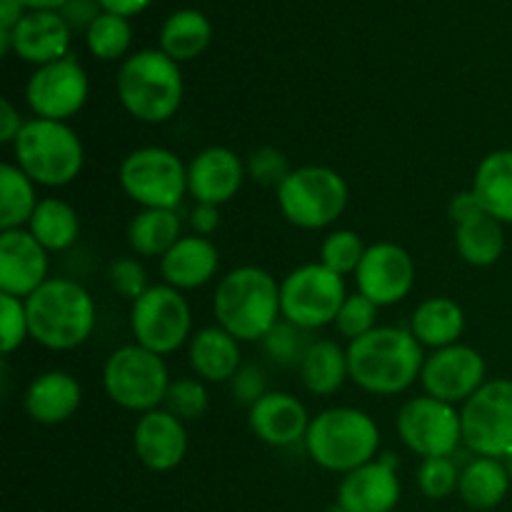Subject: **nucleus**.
<instances>
[{
	"mask_svg": "<svg viewBox=\"0 0 512 512\" xmlns=\"http://www.w3.org/2000/svg\"><path fill=\"white\" fill-rule=\"evenodd\" d=\"M423 345L410 330L375 328L350 340L348 373L358 388L373 395H398L420 378Z\"/></svg>",
	"mask_w": 512,
	"mask_h": 512,
	"instance_id": "nucleus-1",
	"label": "nucleus"
},
{
	"mask_svg": "<svg viewBox=\"0 0 512 512\" xmlns=\"http://www.w3.org/2000/svg\"><path fill=\"white\" fill-rule=\"evenodd\" d=\"M215 318L235 340L255 343L278 325L280 285L273 275L255 265L235 268L220 280L213 300Z\"/></svg>",
	"mask_w": 512,
	"mask_h": 512,
	"instance_id": "nucleus-2",
	"label": "nucleus"
},
{
	"mask_svg": "<svg viewBox=\"0 0 512 512\" xmlns=\"http://www.w3.org/2000/svg\"><path fill=\"white\" fill-rule=\"evenodd\" d=\"M30 338L48 350H73L95 328V303L88 290L68 278H48L25 298Z\"/></svg>",
	"mask_w": 512,
	"mask_h": 512,
	"instance_id": "nucleus-3",
	"label": "nucleus"
},
{
	"mask_svg": "<svg viewBox=\"0 0 512 512\" xmlns=\"http://www.w3.org/2000/svg\"><path fill=\"white\" fill-rule=\"evenodd\" d=\"M380 430L370 415L355 408H330L310 420L305 450L315 465L330 473H353L373 463Z\"/></svg>",
	"mask_w": 512,
	"mask_h": 512,
	"instance_id": "nucleus-4",
	"label": "nucleus"
},
{
	"mask_svg": "<svg viewBox=\"0 0 512 512\" xmlns=\"http://www.w3.org/2000/svg\"><path fill=\"white\" fill-rule=\"evenodd\" d=\"M118 98L133 118L165 123L183 103V73L163 50H140L120 65Z\"/></svg>",
	"mask_w": 512,
	"mask_h": 512,
	"instance_id": "nucleus-5",
	"label": "nucleus"
},
{
	"mask_svg": "<svg viewBox=\"0 0 512 512\" xmlns=\"http://www.w3.org/2000/svg\"><path fill=\"white\" fill-rule=\"evenodd\" d=\"M15 165L33 183L63 188L73 183L85 163V150L73 128L60 120H25L13 143Z\"/></svg>",
	"mask_w": 512,
	"mask_h": 512,
	"instance_id": "nucleus-6",
	"label": "nucleus"
},
{
	"mask_svg": "<svg viewBox=\"0 0 512 512\" xmlns=\"http://www.w3.org/2000/svg\"><path fill=\"white\" fill-rule=\"evenodd\" d=\"M350 190L340 173L325 165L290 170L278 188V205L285 218L303 230L333 225L348 208Z\"/></svg>",
	"mask_w": 512,
	"mask_h": 512,
	"instance_id": "nucleus-7",
	"label": "nucleus"
},
{
	"mask_svg": "<svg viewBox=\"0 0 512 512\" xmlns=\"http://www.w3.org/2000/svg\"><path fill=\"white\" fill-rule=\"evenodd\" d=\"M103 385L115 405L135 413H150L165 403L170 388L168 365L163 355L143 345H125L115 350L103 370Z\"/></svg>",
	"mask_w": 512,
	"mask_h": 512,
	"instance_id": "nucleus-8",
	"label": "nucleus"
},
{
	"mask_svg": "<svg viewBox=\"0 0 512 512\" xmlns=\"http://www.w3.org/2000/svg\"><path fill=\"white\" fill-rule=\"evenodd\" d=\"M345 300L348 295L343 275L333 273L323 263L300 265L280 285L283 318L303 330L335 323Z\"/></svg>",
	"mask_w": 512,
	"mask_h": 512,
	"instance_id": "nucleus-9",
	"label": "nucleus"
},
{
	"mask_svg": "<svg viewBox=\"0 0 512 512\" xmlns=\"http://www.w3.org/2000/svg\"><path fill=\"white\" fill-rule=\"evenodd\" d=\"M125 195L143 208L175 210L188 190V168L168 148H138L120 163Z\"/></svg>",
	"mask_w": 512,
	"mask_h": 512,
	"instance_id": "nucleus-10",
	"label": "nucleus"
},
{
	"mask_svg": "<svg viewBox=\"0 0 512 512\" xmlns=\"http://www.w3.org/2000/svg\"><path fill=\"white\" fill-rule=\"evenodd\" d=\"M463 443L483 458L503 460L512 450V380H488L460 410Z\"/></svg>",
	"mask_w": 512,
	"mask_h": 512,
	"instance_id": "nucleus-11",
	"label": "nucleus"
},
{
	"mask_svg": "<svg viewBox=\"0 0 512 512\" xmlns=\"http://www.w3.org/2000/svg\"><path fill=\"white\" fill-rule=\"evenodd\" d=\"M193 328L188 300L170 285H150L133 303L130 330L138 345L158 355L175 353Z\"/></svg>",
	"mask_w": 512,
	"mask_h": 512,
	"instance_id": "nucleus-12",
	"label": "nucleus"
},
{
	"mask_svg": "<svg viewBox=\"0 0 512 512\" xmlns=\"http://www.w3.org/2000/svg\"><path fill=\"white\" fill-rule=\"evenodd\" d=\"M398 433L420 458H453L463 440V425L453 405L425 395L400 408Z\"/></svg>",
	"mask_w": 512,
	"mask_h": 512,
	"instance_id": "nucleus-13",
	"label": "nucleus"
},
{
	"mask_svg": "<svg viewBox=\"0 0 512 512\" xmlns=\"http://www.w3.org/2000/svg\"><path fill=\"white\" fill-rule=\"evenodd\" d=\"M88 75L73 55L40 65L28 80L25 98L38 118L60 120L73 118L88 100Z\"/></svg>",
	"mask_w": 512,
	"mask_h": 512,
	"instance_id": "nucleus-14",
	"label": "nucleus"
},
{
	"mask_svg": "<svg viewBox=\"0 0 512 512\" xmlns=\"http://www.w3.org/2000/svg\"><path fill=\"white\" fill-rule=\"evenodd\" d=\"M420 383L430 398L450 405L465 403L485 385V360L470 345H448L425 358Z\"/></svg>",
	"mask_w": 512,
	"mask_h": 512,
	"instance_id": "nucleus-15",
	"label": "nucleus"
},
{
	"mask_svg": "<svg viewBox=\"0 0 512 512\" xmlns=\"http://www.w3.org/2000/svg\"><path fill=\"white\" fill-rule=\"evenodd\" d=\"M415 265L408 250L395 243H375L365 250L355 283L358 293L373 300L378 308L395 305L413 290Z\"/></svg>",
	"mask_w": 512,
	"mask_h": 512,
	"instance_id": "nucleus-16",
	"label": "nucleus"
},
{
	"mask_svg": "<svg viewBox=\"0 0 512 512\" xmlns=\"http://www.w3.org/2000/svg\"><path fill=\"white\" fill-rule=\"evenodd\" d=\"M48 280V250L30 230L0 233V293L30 298Z\"/></svg>",
	"mask_w": 512,
	"mask_h": 512,
	"instance_id": "nucleus-17",
	"label": "nucleus"
},
{
	"mask_svg": "<svg viewBox=\"0 0 512 512\" xmlns=\"http://www.w3.org/2000/svg\"><path fill=\"white\" fill-rule=\"evenodd\" d=\"M398 500L400 480L393 453L348 473L338 488V505L345 512H393Z\"/></svg>",
	"mask_w": 512,
	"mask_h": 512,
	"instance_id": "nucleus-18",
	"label": "nucleus"
},
{
	"mask_svg": "<svg viewBox=\"0 0 512 512\" xmlns=\"http://www.w3.org/2000/svg\"><path fill=\"white\" fill-rule=\"evenodd\" d=\"M135 455L140 463L155 473H168L183 463L188 453V433L183 420L168 410H150L135 425Z\"/></svg>",
	"mask_w": 512,
	"mask_h": 512,
	"instance_id": "nucleus-19",
	"label": "nucleus"
},
{
	"mask_svg": "<svg viewBox=\"0 0 512 512\" xmlns=\"http://www.w3.org/2000/svg\"><path fill=\"white\" fill-rule=\"evenodd\" d=\"M245 180L243 160L230 148L203 150L188 168V193L200 205H225L240 193Z\"/></svg>",
	"mask_w": 512,
	"mask_h": 512,
	"instance_id": "nucleus-20",
	"label": "nucleus"
},
{
	"mask_svg": "<svg viewBox=\"0 0 512 512\" xmlns=\"http://www.w3.org/2000/svg\"><path fill=\"white\" fill-rule=\"evenodd\" d=\"M255 438L273 448H290L305 440L310 428L308 410L298 398L288 393H265L248 413Z\"/></svg>",
	"mask_w": 512,
	"mask_h": 512,
	"instance_id": "nucleus-21",
	"label": "nucleus"
},
{
	"mask_svg": "<svg viewBox=\"0 0 512 512\" xmlns=\"http://www.w3.org/2000/svg\"><path fill=\"white\" fill-rule=\"evenodd\" d=\"M10 33H13L15 53L40 68L68 55L73 30L55 10H33L23 15V20Z\"/></svg>",
	"mask_w": 512,
	"mask_h": 512,
	"instance_id": "nucleus-22",
	"label": "nucleus"
},
{
	"mask_svg": "<svg viewBox=\"0 0 512 512\" xmlns=\"http://www.w3.org/2000/svg\"><path fill=\"white\" fill-rule=\"evenodd\" d=\"M220 265V253L203 235L180 238L168 253L160 258V273L165 285L175 290H193L215 278Z\"/></svg>",
	"mask_w": 512,
	"mask_h": 512,
	"instance_id": "nucleus-23",
	"label": "nucleus"
},
{
	"mask_svg": "<svg viewBox=\"0 0 512 512\" xmlns=\"http://www.w3.org/2000/svg\"><path fill=\"white\" fill-rule=\"evenodd\" d=\"M83 390L80 383L68 373H43L25 390V413L40 425H58L73 418L80 408Z\"/></svg>",
	"mask_w": 512,
	"mask_h": 512,
	"instance_id": "nucleus-24",
	"label": "nucleus"
},
{
	"mask_svg": "<svg viewBox=\"0 0 512 512\" xmlns=\"http://www.w3.org/2000/svg\"><path fill=\"white\" fill-rule=\"evenodd\" d=\"M240 340H235L228 330L203 328L190 340V365L195 373L210 383L233 380L240 370Z\"/></svg>",
	"mask_w": 512,
	"mask_h": 512,
	"instance_id": "nucleus-25",
	"label": "nucleus"
},
{
	"mask_svg": "<svg viewBox=\"0 0 512 512\" xmlns=\"http://www.w3.org/2000/svg\"><path fill=\"white\" fill-rule=\"evenodd\" d=\"M483 210L500 223H512V150L485 155L475 170L473 188Z\"/></svg>",
	"mask_w": 512,
	"mask_h": 512,
	"instance_id": "nucleus-26",
	"label": "nucleus"
},
{
	"mask_svg": "<svg viewBox=\"0 0 512 512\" xmlns=\"http://www.w3.org/2000/svg\"><path fill=\"white\" fill-rule=\"evenodd\" d=\"M465 330V313L455 300L450 298H428L415 308L410 320V333L418 338L420 345L428 348H448L458 343Z\"/></svg>",
	"mask_w": 512,
	"mask_h": 512,
	"instance_id": "nucleus-27",
	"label": "nucleus"
},
{
	"mask_svg": "<svg viewBox=\"0 0 512 512\" xmlns=\"http://www.w3.org/2000/svg\"><path fill=\"white\" fill-rule=\"evenodd\" d=\"M460 498L473 510H493L505 500L510 490V475L503 460L478 458L470 460L460 473Z\"/></svg>",
	"mask_w": 512,
	"mask_h": 512,
	"instance_id": "nucleus-28",
	"label": "nucleus"
},
{
	"mask_svg": "<svg viewBox=\"0 0 512 512\" xmlns=\"http://www.w3.org/2000/svg\"><path fill=\"white\" fill-rule=\"evenodd\" d=\"M300 380L313 395H333L343 388L348 373V350L335 340H313L300 363Z\"/></svg>",
	"mask_w": 512,
	"mask_h": 512,
	"instance_id": "nucleus-29",
	"label": "nucleus"
},
{
	"mask_svg": "<svg viewBox=\"0 0 512 512\" xmlns=\"http://www.w3.org/2000/svg\"><path fill=\"white\" fill-rule=\"evenodd\" d=\"M180 235V218L175 210L145 208L128 225V243L143 258H163Z\"/></svg>",
	"mask_w": 512,
	"mask_h": 512,
	"instance_id": "nucleus-30",
	"label": "nucleus"
},
{
	"mask_svg": "<svg viewBox=\"0 0 512 512\" xmlns=\"http://www.w3.org/2000/svg\"><path fill=\"white\" fill-rule=\"evenodd\" d=\"M208 18L198 10H178L165 20L163 30H160V50L165 55L180 63V60H193L208 48L210 43Z\"/></svg>",
	"mask_w": 512,
	"mask_h": 512,
	"instance_id": "nucleus-31",
	"label": "nucleus"
},
{
	"mask_svg": "<svg viewBox=\"0 0 512 512\" xmlns=\"http://www.w3.org/2000/svg\"><path fill=\"white\" fill-rule=\"evenodd\" d=\"M455 245L465 263L475 265V268L495 265L505 250L503 223L495 220L493 215L483 213L468 223L455 225Z\"/></svg>",
	"mask_w": 512,
	"mask_h": 512,
	"instance_id": "nucleus-32",
	"label": "nucleus"
},
{
	"mask_svg": "<svg viewBox=\"0 0 512 512\" xmlns=\"http://www.w3.org/2000/svg\"><path fill=\"white\" fill-rule=\"evenodd\" d=\"M30 233L45 250H68L80 235V218L73 205L60 198H43L30 218Z\"/></svg>",
	"mask_w": 512,
	"mask_h": 512,
	"instance_id": "nucleus-33",
	"label": "nucleus"
},
{
	"mask_svg": "<svg viewBox=\"0 0 512 512\" xmlns=\"http://www.w3.org/2000/svg\"><path fill=\"white\" fill-rule=\"evenodd\" d=\"M38 203L33 180L18 165L5 163L0 168V230L23 228V223H30Z\"/></svg>",
	"mask_w": 512,
	"mask_h": 512,
	"instance_id": "nucleus-34",
	"label": "nucleus"
},
{
	"mask_svg": "<svg viewBox=\"0 0 512 512\" xmlns=\"http://www.w3.org/2000/svg\"><path fill=\"white\" fill-rule=\"evenodd\" d=\"M308 333L310 330L298 328V325L288 323V320H278V325L263 338L265 355H268L278 368H300L305 353H308V348L313 345Z\"/></svg>",
	"mask_w": 512,
	"mask_h": 512,
	"instance_id": "nucleus-35",
	"label": "nucleus"
},
{
	"mask_svg": "<svg viewBox=\"0 0 512 512\" xmlns=\"http://www.w3.org/2000/svg\"><path fill=\"white\" fill-rule=\"evenodd\" d=\"M85 38H88V48L95 58L115 60L130 48L133 30H130L128 18H123V15L100 13L98 20L85 33Z\"/></svg>",
	"mask_w": 512,
	"mask_h": 512,
	"instance_id": "nucleus-36",
	"label": "nucleus"
},
{
	"mask_svg": "<svg viewBox=\"0 0 512 512\" xmlns=\"http://www.w3.org/2000/svg\"><path fill=\"white\" fill-rule=\"evenodd\" d=\"M365 250L368 248H365L363 238L358 233H353V230H335L320 245V263L338 275L355 273Z\"/></svg>",
	"mask_w": 512,
	"mask_h": 512,
	"instance_id": "nucleus-37",
	"label": "nucleus"
},
{
	"mask_svg": "<svg viewBox=\"0 0 512 512\" xmlns=\"http://www.w3.org/2000/svg\"><path fill=\"white\" fill-rule=\"evenodd\" d=\"M418 485L425 498H448L460 485L458 463L453 458H425L418 468Z\"/></svg>",
	"mask_w": 512,
	"mask_h": 512,
	"instance_id": "nucleus-38",
	"label": "nucleus"
},
{
	"mask_svg": "<svg viewBox=\"0 0 512 512\" xmlns=\"http://www.w3.org/2000/svg\"><path fill=\"white\" fill-rule=\"evenodd\" d=\"M168 413H173L180 420H198L208 410V390L200 380L180 378L170 383L168 395H165Z\"/></svg>",
	"mask_w": 512,
	"mask_h": 512,
	"instance_id": "nucleus-39",
	"label": "nucleus"
},
{
	"mask_svg": "<svg viewBox=\"0 0 512 512\" xmlns=\"http://www.w3.org/2000/svg\"><path fill=\"white\" fill-rule=\"evenodd\" d=\"M375 318H378V305L365 298L363 293H355L348 295V300L340 308L338 318H335V328L343 338L358 340L368 335L370 330H375Z\"/></svg>",
	"mask_w": 512,
	"mask_h": 512,
	"instance_id": "nucleus-40",
	"label": "nucleus"
},
{
	"mask_svg": "<svg viewBox=\"0 0 512 512\" xmlns=\"http://www.w3.org/2000/svg\"><path fill=\"white\" fill-rule=\"evenodd\" d=\"M30 335L25 300L0 293V348L5 355L18 350Z\"/></svg>",
	"mask_w": 512,
	"mask_h": 512,
	"instance_id": "nucleus-41",
	"label": "nucleus"
},
{
	"mask_svg": "<svg viewBox=\"0 0 512 512\" xmlns=\"http://www.w3.org/2000/svg\"><path fill=\"white\" fill-rule=\"evenodd\" d=\"M248 173L255 183L275 185V188H280V183L290 175V165H288V158H285L278 148L265 145V148H258L250 153Z\"/></svg>",
	"mask_w": 512,
	"mask_h": 512,
	"instance_id": "nucleus-42",
	"label": "nucleus"
},
{
	"mask_svg": "<svg viewBox=\"0 0 512 512\" xmlns=\"http://www.w3.org/2000/svg\"><path fill=\"white\" fill-rule=\"evenodd\" d=\"M108 280L110 285H113L115 293L123 295V298H130L133 303L150 288L148 273H145V268L140 265V260L135 258L113 260L108 270Z\"/></svg>",
	"mask_w": 512,
	"mask_h": 512,
	"instance_id": "nucleus-43",
	"label": "nucleus"
},
{
	"mask_svg": "<svg viewBox=\"0 0 512 512\" xmlns=\"http://www.w3.org/2000/svg\"><path fill=\"white\" fill-rule=\"evenodd\" d=\"M230 390H233L235 403L253 408L268 393V375H265V370L260 365L245 363L240 365V370L230 380Z\"/></svg>",
	"mask_w": 512,
	"mask_h": 512,
	"instance_id": "nucleus-44",
	"label": "nucleus"
},
{
	"mask_svg": "<svg viewBox=\"0 0 512 512\" xmlns=\"http://www.w3.org/2000/svg\"><path fill=\"white\" fill-rule=\"evenodd\" d=\"M100 8H103V5H100L98 0H68V3L60 8V15H63V20L68 23L70 30H85V33H88L90 25L98 20Z\"/></svg>",
	"mask_w": 512,
	"mask_h": 512,
	"instance_id": "nucleus-45",
	"label": "nucleus"
},
{
	"mask_svg": "<svg viewBox=\"0 0 512 512\" xmlns=\"http://www.w3.org/2000/svg\"><path fill=\"white\" fill-rule=\"evenodd\" d=\"M483 205H480V200L475 198L473 190H465V193H458L453 198V203H450V218H453L455 225H463L468 223V220L478 218V215H483Z\"/></svg>",
	"mask_w": 512,
	"mask_h": 512,
	"instance_id": "nucleus-46",
	"label": "nucleus"
},
{
	"mask_svg": "<svg viewBox=\"0 0 512 512\" xmlns=\"http://www.w3.org/2000/svg\"><path fill=\"white\" fill-rule=\"evenodd\" d=\"M25 120L13 108L8 98H0V143H15L18 133L23 130Z\"/></svg>",
	"mask_w": 512,
	"mask_h": 512,
	"instance_id": "nucleus-47",
	"label": "nucleus"
},
{
	"mask_svg": "<svg viewBox=\"0 0 512 512\" xmlns=\"http://www.w3.org/2000/svg\"><path fill=\"white\" fill-rule=\"evenodd\" d=\"M190 225H193L195 235H213L220 228V210L218 205H200L190 213Z\"/></svg>",
	"mask_w": 512,
	"mask_h": 512,
	"instance_id": "nucleus-48",
	"label": "nucleus"
},
{
	"mask_svg": "<svg viewBox=\"0 0 512 512\" xmlns=\"http://www.w3.org/2000/svg\"><path fill=\"white\" fill-rule=\"evenodd\" d=\"M98 3L103 5L105 13H115L128 18V15H135L140 13V10L148 8L150 0H98Z\"/></svg>",
	"mask_w": 512,
	"mask_h": 512,
	"instance_id": "nucleus-49",
	"label": "nucleus"
},
{
	"mask_svg": "<svg viewBox=\"0 0 512 512\" xmlns=\"http://www.w3.org/2000/svg\"><path fill=\"white\" fill-rule=\"evenodd\" d=\"M23 3L20 0H0V28L13 30L23 20Z\"/></svg>",
	"mask_w": 512,
	"mask_h": 512,
	"instance_id": "nucleus-50",
	"label": "nucleus"
},
{
	"mask_svg": "<svg viewBox=\"0 0 512 512\" xmlns=\"http://www.w3.org/2000/svg\"><path fill=\"white\" fill-rule=\"evenodd\" d=\"M23 5H28V8H35V10H55V8H63L68 0H20Z\"/></svg>",
	"mask_w": 512,
	"mask_h": 512,
	"instance_id": "nucleus-51",
	"label": "nucleus"
},
{
	"mask_svg": "<svg viewBox=\"0 0 512 512\" xmlns=\"http://www.w3.org/2000/svg\"><path fill=\"white\" fill-rule=\"evenodd\" d=\"M13 50V33L0 28V55H8Z\"/></svg>",
	"mask_w": 512,
	"mask_h": 512,
	"instance_id": "nucleus-52",
	"label": "nucleus"
},
{
	"mask_svg": "<svg viewBox=\"0 0 512 512\" xmlns=\"http://www.w3.org/2000/svg\"><path fill=\"white\" fill-rule=\"evenodd\" d=\"M503 465H505V470H508V475H510V483H512V450L508 455H505L503 458Z\"/></svg>",
	"mask_w": 512,
	"mask_h": 512,
	"instance_id": "nucleus-53",
	"label": "nucleus"
}]
</instances>
